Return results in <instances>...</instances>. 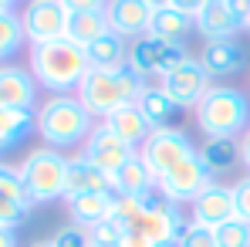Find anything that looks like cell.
<instances>
[{"label": "cell", "mask_w": 250, "mask_h": 247, "mask_svg": "<svg viewBox=\"0 0 250 247\" xmlns=\"http://www.w3.org/2000/svg\"><path fill=\"white\" fill-rule=\"evenodd\" d=\"M27 71L34 75V82L41 85L47 95H75L82 78L91 71L88 61V47L58 38L47 44H34L27 54Z\"/></svg>", "instance_id": "1"}, {"label": "cell", "mask_w": 250, "mask_h": 247, "mask_svg": "<svg viewBox=\"0 0 250 247\" xmlns=\"http://www.w3.org/2000/svg\"><path fill=\"white\" fill-rule=\"evenodd\" d=\"M95 129V115L84 109L78 95H47L34 112V132L44 146L64 153L71 146H84Z\"/></svg>", "instance_id": "2"}, {"label": "cell", "mask_w": 250, "mask_h": 247, "mask_svg": "<svg viewBox=\"0 0 250 247\" xmlns=\"http://www.w3.org/2000/svg\"><path fill=\"white\" fill-rule=\"evenodd\" d=\"M193 119L207 139H237L250 129V102L233 85H213L193 109Z\"/></svg>", "instance_id": "3"}, {"label": "cell", "mask_w": 250, "mask_h": 247, "mask_svg": "<svg viewBox=\"0 0 250 247\" xmlns=\"http://www.w3.org/2000/svg\"><path fill=\"white\" fill-rule=\"evenodd\" d=\"M146 91V82L135 78L128 68H119V71H102V68H91L88 75L78 85V98L84 102V109L102 122L105 115H112L115 109L122 105H132L139 102V95Z\"/></svg>", "instance_id": "4"}, {"label": "cell", "mask_w": 250, "mask_h": 247, "mask_svg": "<svg viewBox=\"0 0 250 247\" xmlns=\"http://www.w3.org/2000/svg\"><path fill=\"white\" fill-rule=\"evenodd\" d=\"M17 173H21L27 200L34 206L64 200V180H68V156L64 153H58L51 146H38L17 163Z\"/></svg>", "instance_id": "5"}, {"label": "cell", "mask_w": 250, "mask_h": 247, "mask_svg": "<svg viewBox=\"0 0 250 247\" xmlns=\"http://www.w3.org/2000/svg\"><path fill=\"white\" fill-rule=\"evenodd\" d=\"M186 61H193V51L183 41H163V38L146 34L139 41H128V65L125 68L135 78H142L146 85H152V82H159L166 71L186 65Z\"/></svg>", "instance_id": "6"}, {"label": "cell", "mask_w": 250, "mask_h": 247, "mask_svg": "<svg viewBox=\"0 0 250 247\" xmlns=\"http://www.w3.org/2000/svg\"><path fill=\"white\" fill-rule=\"evenodd\" d=\"M17 14H21V27H24L27 47L58 41L68 31V7L61 0H24V7Z\"/></svg>", "instance_id": "7"}, {"label": "cell", "mask_w": 250, "mask_h": 247, "mask_svg": "<svg viewBox=\"0 0 250 247\" xmlns=\"http://www.w3.org/2000/svg\"><path fill=\"white\" fill-rule=\"evenodd\" d=\"M156 183H159V190L166 193L172 203L183 206V203H193L209 183H216V180H213V173L207 169L203 156H200V149H193L183 163H176L166 176H159Z\"/></svg>", "instance_id": "8"}, {"label": "cell", "mask_w": 250, "mask_h": 247, "mask_svg": "<svg viewBox=\"0 0 250 247\" xmlns=\"http://www.w3.org/2000/svg\"><path fill=\"white\" fill-rule=\"evenodd\" d=\"M189 153H193L189 135H186L183 129H172V125H169V129H152L149 139L139 146V156H142L146 166L156 173V180L166 176L176 163H183Z\"/></svg>", "instance_id": "9"}, {"label": "cell", "mask_w": 250, "mask_h": 247, "mask_svg": "<svg viewBox=\"0 0 250 247\" xmlns=\"http://www.w3.org/2000/svg\"><path fill=\"white\" fill-rule=\"evenodd\" d=\"M156 85L186 112V109H196V105H200V98L213 88V78L207 75V68L200 65V58H193V61H186V65L166 71Z\"/></svg>", "instance_id": "10"}, {"label": "cell", "mask_w": 250, "mask_h": 247, "mask_svg": "<svg viewBox=\"0 0 250 247\" xmlns=\"http://www.w3.org/2000/svg\"><path fill=\"white\" fill-rule=\"evenodd\" d=\"M132 156H135V146H128L125 139H119L105 122H95L91 135L84 139V146H82V159H88L91 166H98V169H105V173H112V176H115Z\"/></svg>", "instance_id": "11"}, {"label": "cell", "mask_w": 250, "mask_h": 247, "mask_svg": "<svg viewBox=\"0 0 250 247\" xmlns=\"http://www.w3.org/2000/svg\"><path fill=\"white\" fill-rule=\"evenodd\" d=\"M105 14H108V24H112V31H115L119 38L139 41V38H146L149 27H152L156 7H149L146 0H112Z\"/></svg>", "instance_id": "12"}, {"label": "cell", "mask_w": 250, "mask_h": 247, "mask_svg": "<svg viewBox=\"0 0 250 247\" xmlns=\"http://www.w3.org/2000/svg\"><path fill=\"white\" fill-rule=\"evenodd\" d=\"M189 206H193L189 220L200 224V227H209V230H216L220 224L237 217L233 213V186H223V183H209Z\"/></svg>", "instance_id": "13"}, {"label": "cell", "mask_w": 250, "mask_h": 247, "mask_svg": "<svg viewBox=\"0 0 250 247\" xmlns=\"http://www.w3.org/2000/svg\"><path fill=\"white\" fill-rule=\"evenodd\" d=\"M34 75L21 65H0V109H38Z\"/></svg>", "instance_id": "14"}, {"label": "cell", "mask_w": 250, "mask_h": 247, "mask_svg": "<svg viewBox=\"0 0 250 247\" xmlns=\"http://www.w3.org/2000/svg\"><path fill=\"white\" fill-rule=\"evenodd\" d=\"M196 58H200V65L207 68L209 78H233V75L244 71V61H247L244 44L237 41V38L207 41V44H203V51H200Z\"/></svg>", "instance_id": "15"}, {"label": "cell", "mask_w": 250, "mask_h": 247, "mask_svg": "<svg viewBox=\"0 0 250 247\" xmlns=\"http://www.w3.org/2000/svg\"><path fill=\"white\" fill-rule=\"evenodd\" d=\"M115 190V180L112 173L91 166L88 159L75 156L68 159V180H64V200H75V197H84V193H112Z\"/></svg>", "instance_id": "16"}, {"label": "cell", "mask_w": 250, "mask_h": 247, "mask_svg": "<svg viewBox=\"0 0 250 247\" xmlns=\"http://www.w3.org/2000/svg\"><path fill=\"white\" fill-rule=\"evenodd\" d=\"M196 31H200L207 41H223V38H237L240 24L233 21L227 0H207L203 10L196 14Z\"/></svg>", "instance_id": "17"}, {"label": "cell", "mask_w": 250, "mask_h": 247, "mask_svg": "<svg viewBox=\"0 0 250 247\" xmlns=\"http://www.w3.org/2000/svg\"><path fill=\"white\" fill-rule=\"evenodd\" d=\"M102 122L108 125L119 139H125L128 146H142L146 139H149V132H152V125L146 122V115H142V109H139V102H132V105H122V109H115L112 115H105Z\"/></svg>", "instance_id": "18"}, {"label": "cell", "mask_w": 250, "mask_h": 247, "mask_svg": "<svg viewBox=\"0 0 250 247\" xmlns=\"http://www.w3.org/2000/svg\"><path fill=\"white\" fill-rule=\"evenodd\" d=\"M108 31H112V24H108V14L105 10H84V14H68L64 38L82 44V47H91L98 38H105Z\"/></svg>", "instance_id": "19"}, {"label": "cell", "mask_w": 250, "mask_h": 247, "mask_svg": "<svg viewBox=\"0 0 250 247\" xmlns=\"http://www.w3.org/2000/svg\"><path fill=\"white\" fill-rule=\"evenodd\" d=\"M200 156H203L207 169L213 173V180L227 176L230 169H237V166L244 163V153H240L237 139H207L203 149H200Z\"/></svg>", "instance_id": "20"}, {"label": "cell", "mask_w": 250, "mask_h": 247, "mask_svg": "<svg viewBox=\"0 0 250 247\" xmlns=\"http://www.w3.org/2000/svg\"><path fill=\"white\" fill-rule=\"evenodd\" d=\"M139 109H142L146 122L152 125V129H169V122L183 112V109L169 98L159 85H146V91L139 95Z\"/></svg>", "instance_id": "21"}, {"label": "cell", "mask_w": 250, "mask_h": 247, "mask_svg": "<svg viewBox=\"0 0 250 247\" xmlns=\"http://www.w3.org/2000/svg\"><path fill=\"white\" fill-rule=\"evenodd\" d=\"M88 61H91V68H102V71H119L128 65V41L119 38L115 31H108L105 38H98V41L88 47Z\"/></svg>", "instance_id": "22"}, {"label": "cell", "mask_w": 250, "mask_h": 247, "mask_svg": "<svg viewBox=\"0 0 250 247\" xmlns=\"http://www.w3.org/2000/svg\"><path fill=\"white\" fill-rule=\"evenodd\" d=\"M34 112L38 109H0V153L14 149L34 132Z\"/></svg>", "instance_id": "23"}, {"label": "cell", "mask_w": 250, "mask_h": 247, "mask_svg": "<svg viewBox=\"0 0 250 247\" xmlns=\"http://www.w3.org/2000/svg\"><path fill=\"white\" fill-rule=\"evenodd\" d=\"M189 31H196V21H193L189 14L176 10L172 3L159 7V10L152 14V27H149L152 38H163V41H183Z\"/></svg>", "instance_id": "24"}, {"label": "cell", "mask_w": 250, "mask_h": 247, "mask_svg": "<svg viewBox=\"0 0 250 247\" xmlns=\"http://www.w3.org/2000/svg\"><path fill=\"white\" fill-rule=\"evenodd\" d=\"M112 180H115V190H119V193H128V197H142L146 190L156 186V173L146 166V159L139 156V149H135V156H132Z\"/></svg>", "instance_id": "25"}, {"label": "cell", "mask_w": 250, "mask_h": 247, "mask_svg": "<svg viewBox=\"0 0 250 247\" xmlns=\"http://www.w3.org/2000/svg\"><path fill=\"white\" fill-rule=\"evenodd\" d=\"M68 213L78 227L88 230V227L102 224L105 217H112V200H108V193H84V197L68 200Z\"/></svg>", "instance_id": "26"}, {"label": "cell", "mask_w": 250, "mask_h": 247, "mask_svg": "<svg viewBox=\"0 0 250 247\" xmlns=\"http://www.w3.org/2000/svg\"><path fill=\"white\" fill-rule=\"evenodd\" d=\"M27 44L24 27H21V14H0V65H10V58Z\"/></svg>", "instance_id": "27"}, {"label": "cell", "mask_w": 250, "mask_h": 247, "mask_svg": "<svg viewBox=\"0 0 250 247\" xmlns=\"http://www.w3.org/2000/svg\"><path fill=\"white\" fill-rule=\"evenodd\" d=\"M213 234H216V244L220 247H250V224L240 220V217L220 224Z\"/></svg>", "instance_id": "28"}, {"label": "cell", "mask_w": 250, "mask_h": 247, "mask_svg": "<svg viewBox=\"0 0 250 247\" xmlns=\"http://www.w3.org/2000/svg\"><path fill=\"white\" fill-rule=\"evenodd\" d=\"M125 234V224L119 217H105L102 224L88 227V237H91V247H115Z\"/></svg>", "instance_id": "29"}, {"label": "cell", "mask_w": 250, "mask_h": 247, "mask_svg": "<svg viewBox=\"0 0 250 247\" xmlns=\"http://www.w3.org/2000/svg\"><path fill=\"white\" fill-rule=\"evenodd\" d=\"M0 197H10V200H21V203H31L27 193H24V183H21V173L17 166L0 163ZM34 206V203H31Z\"/></svg>", "instance_id": "30"}, {"label": "cell", "mask_w": 250, "mask_h": 247, "mask_svg": "<svg viewBox=\"0 0 250 247\" xmlns=\"http://www.w3.org/2000/svg\"><path fill=\"white\" fill-rule=\"evenodd\" d=\"M31 213V203H21V200H10V197H0V227H10L17 230Z\"/></svg>", "instance_id": "31"}, {"label": "cell", "mask_w": 250, "mask_h": 247, "mask_svg": "<svg viewBox=\"0 0 250 247\" xmlns=\"http://www.w3.org/2000/svg\"><path fill=\"white\" fill-rule=\"evenodd\" d=\"M176 247H220L216 244V234L209 230V227H200V224H189L183 234H179V241Z\"/></svg>", "instance_id": "32"}, {"label": "cell", "mask_w": 250, "mask_h": 247, "mask_svg": "<svg viewBox=\"0 0 250 247\" xmlns=\"http://www.w3.org/2000/svg\"><path fill=\"white\" fill-rule=\"evenodd\" d=\"M51 244H54V247H91V237H88V230H84V227L71 224V227L58 230V234L51 237Z\"/></svg>", "instance_id": "33"}, {"label": "cell", "mask_w": 250, "mask_h": 247, "mask_svg": "<svg viewBox=\"0 0 250 247\" xmlns=\"http://www.w3.org/2000/svg\"><path fill=\"white\" fill-rule=\"evenodd\" d=\"M233 213L250 224V173L233 183Z\"/></svg>", "instance_id": "34"}, {"label": "cell", "mask_w": 250, "mask_h": 247, "mask_svg": "<svg viewBox=\"0 0 250 247\" xmlns=\"http://www.w3.org/2000/svg\"><path fill=\"white\" fill-rule=\"evenodd\" d=\"M68 14H84V10H108L112 0H61Z\"/></svg>", "instance_id": "35"}, {"label": "cell", "mask_w": 250, "mask_h": 247, "mask_svg": "<svg viewBox=\"0 0 250 247\" xmlns=\"http://www.w3.org/2000/svg\"><path fill=\"white\" fill-rule=\"evenodd\" d=\"M115 247H163V244H156L152 237H146V234H139V230H128V227H125L122 241H119Z\"/></svg>", "instance_id": "36"}, {"label": "cell", "mask_w": 250, "mask_h": 247, "mask_svg": "<svg viewBox=\"0 0 250 247\" xmlns=\"http://www.w3.org/2000/svg\"><path fill=\"white\" fill-rule=\"evenodd\" d=\"M227 7L240 27H250V0H227Z\"/></svg>", "instance_id": "37"}, {"label": "cell", "mask_w": 250, "mask_h": 247, "mask_svg": "<svg viewBox=\"0 0 250 247\" xmlns=\"http://www.w3.org/2000/svg\"><path fill=\"white\" fill-rule=\"evenodd\" d=\"M169 3H172L176 10H183V14H189V17L196 21V14L203 10V3H207V0H169Z\"/></svg>", "instance_id": "38"}, {"label": "cell", "mask_w": 250, "mask_h": 247, "mask_svg": "<svg viewBox=\"0 0 250 247\" xmlns=\"http://www.w3.org/2000/svg\"><path fill=\"white\" fill-rule=\"evenodd\" d=\"M0 247H17V230L0 227Z\"/></svg>", "instance_id": "39"}, {"label": "cell", "mask_w": 250, "mask_h": 247, "mask_svg": "<svg viewBox=\"0 0 250 247\" xmlns=\"http://www.w3.org/2000/svg\"><path fill=\"white\" fill-rule=\"evenodd\" d=\"M240 153H244V166H247V173H250V129H247V135H244V142H240Z\"/></svg>", "instance_id": "40"}, {"label": "cell", "mask_w": 250, "mask_h": 247, "mask_svg": "<svg viewBox=\"0 0 250 247\" xmlns=\"http://www.w3.org/2000/svg\"><path fill=\"white\" fill-rule=\"evenodd\" d=\"M17 10V0H0V14H14Z\"/></svg>", "instance_id": "41"}, {"label": "cell", "mask_w": 250, "mask_h": 247, "mask_svg": "<svg viewBox=\"0 0 250 247\" xmlns=\"http://www.w3.org/2000/svg\"><path fill=\"white\" fill-rule=\"evenodd\" d=\"M146 3H149V7H156V10H159V7H166L169 0H146Z\"/></svg>", "instance_id": "42"}, {"label": "cell", "mask_w": 250, "mask_h": 247, "mask_svg": "<svg viewBox=\"0 0 250 247\" xmlns=\"http://www.w3.org/2000/svg\"><path fill=\"white\" fill-rule=\"evenodd\" d=\"M31 247H54L51 241H38V244H31Z\"/></svg>", "instance_id": "43"}, {"label": "cell", "mask_w": 250, "mask_h": 247, "mask_svg": "<svg viewBox=\"0 0 250 247\" xmlns=\"http://www.w3.org/2000/svg\"><path fill=\"white\" fill-rule=\"evenodd\" d=\"M247 31H250V27H247Z\"/></svg>", "instance_id": "44"}]
</instances>
